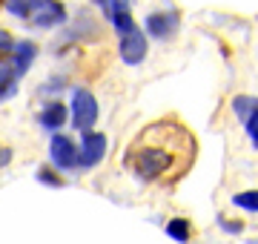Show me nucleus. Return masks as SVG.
Here are the masks:
<instances>
[{"instance_id":"f257e3e1","label":"nucleus","mask_w":258,"mask_h":244,"mask_svg":"<svg viewBox=\"0 0 258 244\" xmlns=\"http://www.w3.org/2000/svg\"><path fill=\"white\" fill-rule=\"evenodd\" d=\"M198 144L189 127L178 118H158L147 124L126 147L123 164L141 184L172 187L192 169Z\"/></svg>"},{"instance_id":"f03ea898","label":"nucleus","mask_w":258,"mask_h":244,"mask_svg":"<svg viewBox=\"0 0 258 244\" xmlns=\"http://www.w3.org/2000/svg\"><path fill=\"white\" fill-rule=\"evenodd\" d=\"M98 115H101V106H98V98H95L92 89L89 86H72L69 89V124H72V130L78 135L95 130Z\"/></svg>"},{"instance_id":"7ed1b4c3","label":"nucleus","mask_w":258,"mask_h":244,"mask_svg":"<svg viewBox=\"0 0 258 244\" xmlns=\"http://www.w3.org/2000/svg\"><path fill=\"white\" fill-rule=\"evenodd\" d=\"M144 35L149 40H158V43H166V40H172L178 35V29H181V12L175 6H169V9H155L149 12L147 18H144Z\"/></svg>"},{"instance_id":"20e7f679","label":"nucleus","mask_w":258,"mask_h":244,"mask_svg":"<svg viewBox=\"0 0 258 244\" xmlns=\"http://www.w3.org/2000/svg\"><path fill=\"white\" fill-rule=\"evenodd\" d=\"M106 150H109L106 132H101V130L81 132V138H78V172L95 169L103 158H106Z\"/></svg>"},{"instance_id":"39448f33","label":"nucleus","mask_w":258,"mask_h":244,"mask_svg":"<svg viewBox=\"0 0 258 244\" xmlns=\"http://www.w3.org/2000/svg\"><path fill=\"white\" fill-rule=\"evenodd\" d=\"M49 164L57 172H78V141L69 132H52L49 135Z\"/></svg>"},{"instance_id":"423d86ee","label":"nucleus","mask_w":258,"mask_h":244,"mask_svg":"<svg viewBox=\"0 0 258 244\" xmlns=\"http://www.w3.org/2000/svg\"><path fill=\"white\" fill-rule=\"evenodd\" d=\"M69 23V9L63 6V0H40L35 12L26 18V26L35 32H52Z\"/></svg>"},{"instance_id":"0eeeda50","label":"nucleus","mask_w":258,"mask_h":244,"mask_svg":"<svg viewBox=\"0 0 258 244\" xmlns=\"http://www.w3.org/2000/svg\"><path fill=\"white\" fill-rule=\"evenodd\" d=\"M103 35L101 20L95 18L89 9L75 12V18L69 20V26L63 32V43H92Z\"/></svg>"},{"instance_id":"6e6552de","label":"nucleus","mask_w":258,"mask_h":244,"mask_svg":"<svg viewBox=\"0 0 258 244\" xmlns=\"http://www.w3.org/2000/svg\"><path fill=\"white\" fill-rule=\"evenodd\" d=\"M149 55V38L144 35V29H132L129 35L118 38V57L126 66H141Z\"/></svg>"},{"instance_id":"1a4fd4ad","label":"nucleus","mask_w":258,"mask_h":244,"mask_svg":"<svg viewBox=\"0 0 258 244\" xmlns=\"http://www.w3.org/2000/svg\"><path fill=\"white\" fill-rule=\"evenodd\" d=\"M35 121L40 130H46V132H63V127L69 124V106L60 98H49V101H43Z\"/></svg>"},{"instance_id":"9d476101","label":"nucleus","mask_w":258,"mask_h":244,"mask_svg":"<svg viewBox=\"0 0 258 244\" xmlns=\"http://www.w3.org/2000/svg\"><path fill=\"white\" fill-rule=\"evenodd\" d=\"M37 52H40V49H37L35 40H15V46H12L9 55L3 57V64L9 66L18 78H23L29 69H32V64L37 60Z\"/></svg>"},{"instance_id":"9b49d317","label":"nucleus","mask_w":258,"mask_h":244,"mask_svg":"<svg viewBox=\"0 0 258 244\" xmlns=\"http://www.w3.org/2000/svg\"><path fill=\"white\" fill-rule=\"evenodd\" d=\"M164 233L169 235V238H172L175 244H192L195 227H192V221H189V218H184V216H175V218H169V221H166Z\"/></svg>"},{"instance_id":"f8f14e48","label":"nucleus","mask_w":258,"mask_h":244,"mask_svg":"<svg viewBox=\"0 0 258 244\" xmlns=\"http://www.w3.org/2000/svg\"><path fill=\"white\" fill-rule=\"evenodd\" d=\"M72 89V84H69V75H63V72H57V75L46 78L43 84L37 86V95L46 101V98H60L63 92H69Z\"/></svg>"},{"instance_id":"ddd939ff","label":"nucleus","mask_w":258,"mask_h":244,"mask_svg":"<svg viewBox=\"0 0 258 244\" xmlns=\"http://www.w3.org/2000/svg\"><path fill=\"white\" fill-rule=\"evenodd\" d=\"M255 109H258V95H235L230 101V112L235 115V121H238L241 127L247 124V118L255 112Z\"/></svg>"},{"instance_id":"4468645a","label":"nucleus","mask_w":258,"mask_h":244,"mask_svg":"<svg viewBox=\"0 0 258 244\" xmlns=\"http://www.w3.org/2000/svg\"><path fill=\"white\" fill-rule=\"evenodd\" d=\"M18 89H20V78L0 60V103L12 101V98L18 95Z\"/></svg>"},{"instance_id":"2eb2a0df","label":"nucleus","mask_w":258,"mask_h":244,"mask_svg":"<svg viewBox=\"0 0 258 244\" xmlns=\"http://www.w3.org/2000/svg\"><path fill=\"white\" fill-rule=\"evenodd\" d=\"M35 181L43 184V187H52V190H63L66 187V175L57 172L52 164H40V167L35 169Z\"/></svg>"},{"instance_id":"dca6fc26","label":"nucleus","mask_w":258,"mask_h":244,"mask_svg":"<svg viewBox=\"0 0 258 244\" xmlns=\"http://www.w3.org/2000/svg\"><path fill=\"white\" fill-rule=\"evenodd\" d=\"M230 204L238 207L241 213H255L258 216V190H238V193H232Z\"/></svg>"},{"instance_id":"f3484780","label":"nucleus","mask_w":258,"mask_h":244,"mask_svg":"<svg viewBox=\"0 0 258 244\" xmlns=\"http://www.w3.org/2000/svg\"><path fill=\"white\" fill-rule=\"evenodd\" d=\"M0 3H3V9L9 12L12 18H18V20L26 23V18L35 12V6L40 3V0H0Z\"/></svg>"},{"instance_id":"a211bd4d","label":"nucleus","mask_w":258,"mask_h":244,"mask_svg":"<svg viewBox=\"0 0 258 244\" xmlns=\"http://www.w3.org/2000/svg\"><path fill=\"white\" fill-rule=\"evenodd\" d=\"M109 26L112 32L118 35V38H123V35H129L132 29H138V23H135V18H132V12H115V15H109Z\"/></svg>"},{"instance_id":"6ab92c4d","label":"nucleus","mask_w":258,"mask_h":244,"mask_svg":"<svg viewBox=\"0 0 258 244\" xmlns=\"http://www.w3.org/2000/svg\"><path fill=\"white\" fill-rule=\"evenodd\" d=\"M215 221H218V227H221V233H227V235H244V230H247L244 221H238V218H227L224 213L215 218Z\"/></svg>"},{"instance_id":"aec40b11","label":"nucleus","mask_w":258,"mask_h":244,"mask_svg":"<svg viewBox=\"0 0 258 244\" xmlns=\"http://www.w3.org/2000/svg\"><path fill=\"white\" fill-rule=\"evenodd\" d=\"M244 132H247V138H249V147L258 152V109L247 118V124H244Z\"/></svg>"},{"instance_id":"412c9836","label":"nucleus","mask_w":258,"mask_h":244,"mask_svg":"<svg viewBox=\"0 0 258 244\" xmlns=\"http://www.w3.org/2000/svg\"><path fill=\"white\" fill-rule=\"evenodd\" d=\"M115 12H132V0H109L106 9H103V15L109 18V15H115Z\"/></svg>"},{"instance_id":"4be33fe9","label":"nucleus","mask_w":258,"mask_h":244,"mask_svg":"<svg viewBox=\"0 0 258 244\" xmlns=\"http://www.w3.org/2000/svg\"><path fill=\"white\" fill-rule=\"evenodd\" d=\"M12 46H15V38H12L6 29H0V60L12 52Z\"/></svg>"},{"instance_id":"5701e85b","label":"nucleus","mask_w":258,"mask_h":244,"mask_svg":"<svg viewBox=\"0 0 258 244\" xmlns=\"http://www.w3.org/2000/svg\"><path fill=\"white\" fill-rule=\"evenodd\" d=\"M12 158H15V152H12V147H0V169L9 167Z\"/></svg>"},{"instance_id":"b1692460","label":"nucleus","mask_w":258,"mask_h":244,"mask_svg":"<svg viewBox=\"0 0 258 244\" xmlns=\"http://www.w3.org/2000/svg\"><path fill=\"white\" fill-rule=\"evenodd\" d=\"M106 3H109V0H92V6H98V9H101V12L106 9Z\"/></svg>"}]
</instances>
